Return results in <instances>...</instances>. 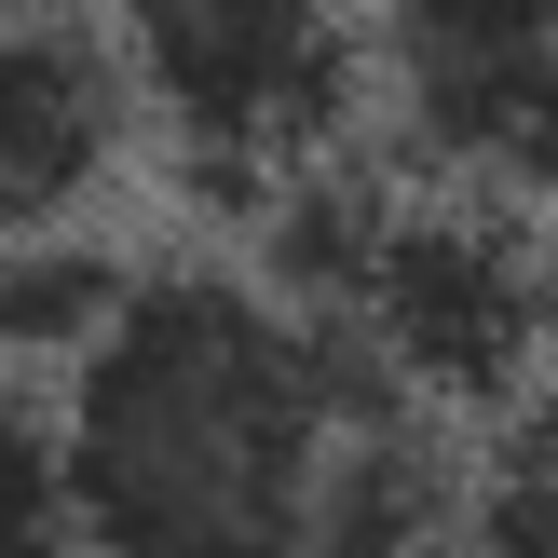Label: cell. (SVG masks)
<instances>
[{
    "instance_id": "obj_4",
    "label": "cell",
    "mask_w": 558,
    "mask_h": 558,
    "mask_svg": "<svg viewBox=\"0 0 558 558\" xmlns=\"http://www.w3.org/2000/svg\"><path fill=\"white\" fill-rule=\"evenodd\" d=\"M368 69L450 191H558V0H368Z\"/></svg>"
},
{
    "instance_id": "obj_6",
    "label": "cell",
    "mask_w": 558,
    "mask_h": 558,
    "mask_svg": "<svg viewBox=\"0 0 558 558\" xmlns=\"http://www.w3.org/2000/svg\"><path fill=\"white\" fill-rule=\"evenodd\" d=\"M150 287L136 259H109L96 232H41V245H0V368H41V354H96L123 327V300Z\"/></svg>"
},
{
    "instance_id": "obj_7",
    "label": "cell",
    "mask_w": 558,
    "mask_h": 558,
    "mask_svg": "<svg viewBox=\"0 0 558 558\" xmlns=\"http://www.w3.org/2000/svg\"><path fill=\"white\" fill-rule=\"evenodd\" d=\"M82 490H69V409L27 368H0V558H69Z\"/></svg>"
},
{
    "instance_id": "obj_3",
    "label": "cell",
    "mask_w": 558,
    "mask_h": 558,
    "mask_svg": "<svg viewBox=\"0 0 558 558\" xmlns=\"http://www.w3.org/2000/svg\"><path fill=\"white\" fill-rule=\"evenodd\" d=\"M341 327H368V354L423 409H505L545 368L558 259H545V232L505 191H396L381 245H368V287H354Z\"/></svg>"
},
{
    "instance_id": "obj_1",
    "label": "cell",
    "mask_w": 558,
    "mask_h": 558,
    "mask_svg": "<svg viewBox=\"0 0 558 558\" xmlns=\"http://www.w3.org/2000/svg\"><path fill=\"white\" fill-rule=\"evenodd\" d=\"M368 396H409L368 327L287 314L259 272H150L69 368V490L96 558H314L327 450Z\"/></svg>"
},
{
    "instance_id": "obj_5",
    "label": "cell",
    "mask_w": 558,
    "mask_h": 558,
    "mask_svg": "<svg viewBox=\"0 0 558 558\" xmlns=\"http://www.w3.org/2000/svg\"><path fill=\"white\" fill-rule=\"evenodd\" d=\"M109 136H123V69L54 14H0V245L69 232Z\"/></svg>"
},
{
    "instance_id": "obj_2",
    "label": "cell",
    "mask_w": 558,
    "mask_h": 558,
    "mask_svg": "<svg viewBox=\"0 0 558 558\" xmlns=\"http://www.w3.org/2000/svg\"><path fill=\"white\" fill-rule=\"evenodd\" d=\"M109 69L178 136V163L287 205L341 150V109L368 82V0H109Z\"/></svg>"
}]
</instances>
